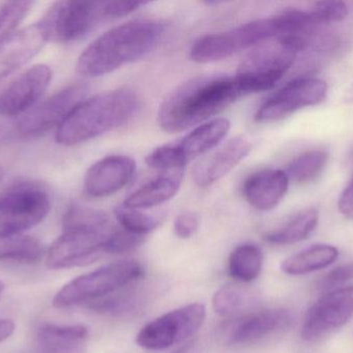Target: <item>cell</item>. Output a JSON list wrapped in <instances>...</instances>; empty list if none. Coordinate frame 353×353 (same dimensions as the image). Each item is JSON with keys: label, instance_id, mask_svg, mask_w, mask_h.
Returning a JSON list of instances; mask_svg holds the SVG:
<instances>
[{"label": "cell", "instance_id": "cell-30", "mask_svg": "<svg viewBox=\"0 0 353 353\" xmlns=\"http://www.w3.org/2000/svg\"><path fill=\"white\" fill-rule=\"evenodd\" d=\"M146 164L151 169L163 173H171L183 171V168L188 163L179 149L178 145L167 144L151 151L146 157Z\"/></svg>", "mask_w": 353, "mask_h": 353}, {"label": "cell", "instance_id": "cell-19", "mask_svg": "<svg viewBox=\"0 0 353 353\" xmlns=\"http://www.w3.org/2000/svg\"><path fill=\"white\" fill-rule=\"evenodd\" d=\"M292 323V315L286 310L271 309L252 313L236 325L230 335L232 345L253 343L276 332L288 329Z\"/></svg>", "mask_w": 353, "mask_h": 353}, {"label": "cell", "instance_id": "cell-14", "mask_svg": "<svg viewBox=\"0 0 353 353\" xmlns=\"http://www.w3.org/2000/svg\"><path fill=\"white\" fill-rule=\"evenodd\" d=\"M52 70L37 64L25 70L0 93V115L14 116L29 111L47 90Z\"/></svg>", "mask_w": 353, "mask_h": 353}, {"label": "cell", "instance_id": "cell-28", "mask_svg": "<svg viewBox=\"0 0 353 353\" xmlns=\"http://www.w3.org/2000/svg\"><path fill=\"white\" fill-rule=\"evenodd\" d=\"M114 213L124 230L145 238L157 230L165 220V213H147L145 209H132L124 204L116 207Z\"/></svg>", "mask_w": 353, "mask_h": 353}, {"label": "cell", "instance_id": "cell-15", "mask_svg": "<svg viewBox=\"0 0 353 353\" xmlns=\"http://www.w3.org/2000/svg\"><path fill=\"white\" fill-rule=\"evenodd\" d=\"M136 162L126 155H109L93 164L84 180L85 192L94 198L111 196L125 188L136 172Z\"/></svg>", "mask_w": 353, "mask_h": 353}, {"label": "cell", "instance_id": "cell-11", "mask_svg": "<svg viewBox=\"0 0 353 353\" xmlns=\"http://www.w3.org/2000/svg\"><path fill=\"white\" fill-rule=\"evenodd\" d=\"M296 54L278 44L277 48H267L251 54L234 75L245 97L273 88L286 74Z\"/></svg>", "mask_w": 353, "mask_h": 353}, {"label": "cell", "instance_id": "cell-7", "mask_svg": "<svg viewBox=\"0 0 353 353\" xmlns=\"http://www.w3.org/2000/svg\"><path fill=\"white\" fill-rule=\"evenodd\" d=\"M205 307L199 303L170 311L147 323L137 336V344L153 352L165 350L190 339L203 327Z\"/></svg>", "mask_w": 353, "mask_h": 353}, {"label": "cell", "instance_id": "cell-39", "mask_svg": "<svg viewBox=\"0 0 353 353\" xmlns=\"http://www.w3.org/2000/svg\"><path fill=\"white\" fill-rule=\"evenodd\" d=\"M344 102L346 104L353 103V83L350 85V88L346 90L345 95H344Z\"/></svg>", "mask_w": 353, "mask_h": 353}, {"label": "cell", "instance_id": "cell-4", "mask_svg": "<svg viewBox=\"0 0 353 353\" xmlns=\"http://www.w3.org/2000/svg\"><path fill=\"white\" fill-rule=\"evenodd\" d=\"M145 4L119 0L59 1L41 21L50 41L70 43L86 37L101 23L128 16Z\"/></svg>", "mask_w": 353, "mask_h": 353}, {"label": "cell", "instance_id": "cell-32", "mask_svg": "<svg viewBox=\"0 0 353 353\" xmlns=\"http://www.w3.org/2000/svg\"><path fill=\"white\" fill-rule=\"evenodd\" d=\"M246 304V296L234 286L220 288L213 298V308L221 317H234L242 312Z\"/></svg>", "mask_w": 353, "mask_h": 353}, {"label": "cell", "instance_id": "cell-21", "mask_svg": "<svg viewBox=\"0 0 353 353\" xmlns=\"http://www.w3.org/2000/svg\"><path fill=\"white\" fill-rule=\"evenodd\" d=\"M182 172L165 173L137 189L126 197L123 204L132 209H147L159 207L176 196L182 182Z\"/></svg>", "mask_w": 353, "mask_h": 353}, {"label": "cell", "instance_id": "cell-8", "mask_svg": "<svg viewBox=\"0 0 353 353\" xmlns=\"http://www.w3.org/2000/svg\"><path fill=\"white\" fill-rule=\"evenodd\" d=\"M51 209L49 195L34 184H23L0 197V236L22 233L41 223Z\"/></svg>", "mask_w": 353, "mask_h": 353}, {"label": "cell", "instance_id": "cell-22", "mask_svg": "<svg viewBox=\"0 0 353 353\" xmlns=\"http://www.w3.org/2000/svg\"><path fill=\"white\" fill-rule=\"evenodd\" d=\"M230 128V120L221 117L214 118L195 126L176 145L187 163H189L195 158L201 157L215 149L225 138Z\"/></svg>", "mask_w": 353, "mask_h": 353}, {"label": "cell", "instance_id": "cell-35", "mask_svg": "<svg viewBox=\"0 0 353 353\" xmlns=\"http://www.w3.org/2000/svg\"><path fill=\"white\" fill-rule=\"evenodd\" d=\"M199 227V217L193 211L180 213L174 222V231L179 238H192Z\"/></svg>", "mask_w": 353, "mask_h": 353}, {"label": "cell", "instance_id": "cell-38", "mask_svg": "<svg viewBox=\"0 0 353 353\" xmlns=\"http://www.w3.org/2000/svg\"><path fill=\"white\" fill-rule=\"evenodd\" d=\"M14 331V325L10 321H0V343L10 337Z\"/></svg>", "mask_w": 353, "mask_h": 353}, {"label": "cell", "instance_id": "cell-24", "mask_svg": "<svg viewBox=\"0 0 353 353\" xmlns=\"http://www.w3.org/2000/svg\"><path fill=\"white\" fill-rule=\"evenodd\" d=\"M319 213L315 209L300 211L283 226L263 236L270 244L285 246L302 242L311 236L319 225Z\"/></svg>", "mask_w": 353, "mask_h": 353}, {"label": "cell", "instance_id": "cell-34", "mask_svg": "<svg viewBox=\"0 0 353 353\" xmlns=\"http://www.w3.org/2000/svg\"><path fill=\"white\" fill-rule=\"evenodd\" d=\"M145 242V236L126 231L123 228L114 230L108 240L107 250L109 254H123L140 247Z\"/></svg>", "mask_w": 353, "mask_h": 353}, {"label": "cell", "instance_id": "cell-13", "mask_svg": "<svg viewBox=\"0 0 353 353\" xmlns=\"http://www.w3.org/2000/svg\"><path fill=\"white\" fill-rule=\"evenodd\" d=\"M88 87L74 84L58 91L49 99L29 110L18 122V131L25 136H37L59 126L72 110L84 101Z\"/></svg>", "mask_w": 353, "mask_h": 353}, {"label": "cell", "instance_id": "cell-29", "mask_svg": "<svg viewBox=\"0 0 353 353\" xmlns=\"http://www.w3.org/2000/svg\"><path fill=\"white\" fill-rule=\"evenodd\" d=\"M63 230L89 229L107 231L113 229L107 213L92 207L72 204L68 207L62 220Z\"/></svg>", "mask_w": 353, "mask_h": 353}, {"label": "cell", "instance_id": "cell-17", "mask_svg": "<svg viewBox=\"0 0 353 353\" xmlns=\"http://www.w3.org/2000/svg\"><path fill=\"white\" fill-rule=\"evenodd\" d=\"M48 41L41 21L14 33L0 49V82L32 59Z\"/></svg>", "mask_w": 353, "mask_h": 353}, {"label": "cell", "instance_id": "cell-20", "mask_svg": "<svg viewBox=\"0 0 353 353\" xmlns=\"http://www.w3.org/2000/svg\"><path fill=\"white\" fill-rule=\"evenodd\" d=\"M88 330L81 325L45 323L37 334L39 353H86Z\"/></svg>", "mask_w": 353, "mask_h": 353}, {"label": "cell", "instance_id": "cell-12", "mask_svg": "<svg viewBox=\"0 0 353 353\" xmlns=\"http://www.w3.org/2000/svg\"><path fill=\"white\" fill-rule=\"evenodd\" d=\"M353 316V286L331 290L319 298L305 315L302 337L313 342L337 331Z\"/></svg>", "mask_w": 353, "mask_h": 353}, {"label": "cell", "instance_id": "cell-40", "mask_svg": "<svg viewBox=\"0 0 353 353\" xmlns=\"http://www.w3.org/2000/svg\"><path fill=\"white\" fill-rule=\"evenodd\" d=\"M4 290V284L2 283V281H0V296H1L2 292H3Z\"/></svg>", "mask_w": 353, "mask_h": 353}, {"label": "cell", "instance_id": "cell-36", "mask_svg": "<svg viewBox=\"0 0 353 353\" xmlns=\"http://www.w3.org/2000/svg\"><path fill=\"white\" fill-rule=\"evenodd\" d=\"M353 279V263L340 265L327 274L321 281V288L333 289L336 286L343 285L346 282Z\"/></svg>", "mask_w": 353, "mask_h": 353}, {"label": "cell", "instance_id": "cell-33", "mask_svg": "<svg viewBox=\"0 0 353 353\" xmlns=\"http://www.w3.org/2000/svg\"><path fill=\"white\" fill-rule=\"evenodd\" d=\"M321 24L340 22L348 16V6L343 1H319L310 10Z\"/></svg>", "mask_w": 353, "mask_h": 353}, {"label": "cell", "instance_id": "cell-5", "mask_svg": "<svg viewBox=\"0 0 353 353\" xmlns=\"http://www.w3.org/2000/svg\"><path fill=\"white\" fill-rule=\"evenodd\" d=\"M144 275L140 263L117 261L77 277L56 294L53 306L58 309L89 307L118 290L128 287Z\"/></svg>", "mask_w": 353, "mask_h": 353}, {"label": "cell", "instance_id": "cell-16", "mask_svg": "<svg viewBox=\"0 0 353 353\" xmlns=\"http://www.w3.org/2000/svg\"><path fill=\"white\" fill-rule=\"evenodd\" d=\"M252 151V144L245 137L232 139L195 165L192 178L195 184L205 189L228 175Z\"/></svg>", "mask_w": 353, "mask_h": 353}, {"label": "cell", "instance_id": "cell-6", "mask_svg": "<svg viewBox=\"0 0 353 353\" xmlns=\"http://www.w3.org/2000/svg\"><path fill=\"white\" fill-rule=\"evenodd\" d=\"M275 18L259 19L224 32L210 33L197 39L190 49V58L196 64H211L270 39H276Z\"/></svg>", "mask_w": 353, "mask_h": 353}, {"label": "cell", "instance_id": "cell-23", "mask_svg": "<svg viewBox=\"0 0 353 353\" xmlns=\"http://www.w3.org/2000/svg\"><path fill=\"white\" fill-rule=\"evenodd\" d=\"M339 251L330 245H314L286 258L281 269L290 276H303L321 271L335 263Z\"/></svg>", "mask_w": 353, "mask_h": 353}, {"label": "cell", "instance_id": "cell-31", "mask_svg": "<svg viewBox=\"0 0 353 353\" xmlns=\"http://www.w3.org/2000/svg\"><path fill=\"white\" fill-rule=\"evenodd\" d=\"M32 2L10 1L0 10V49L12 37V32L24 20L30 10Z\"/></svg>", "mask_w": 353, "mask_h": 353}, {"label": "cell", "instance_id": "cell-41", "mask_svg": "<svg viewBox=\"0 0 353 353\" xmlns=\"http://www.w3.org/2000/svg\"><path fill=\"white\" fill-rule=\"evenodd\" d=\"M2 178H3V170L0 167V182H1Z\"/></svg>", "mask_w": 353, "mask_h": 353}, {"label": "cell", "instance_id": "cell-26", "mask_svg": "<svg viewBox=\"0 0 353 353\" xmlns=\"http://www.w3.org/2000/svg\"><path fill=\"white\" fill-rule=\"evenodd\" d=\"M263 256L255 245L245 244L236 247L228 258V273L239 282L254 281L261 275Z\"/></svg>", "mask_w": 353, "mask_h": 353}, {"label": "cell", "instance_id": "cell-25", "mask_svg": "<svg viewBox=\"0 0 353 353\" xmlns=\"http://www.w3.org/2000/svg\"><path fill=\"white\" fill-rule=\"evenodd\" d=\"M45 255V247L33 236L22 233L0 236V260L34 263Z\"/></svg>", "mask_w": 353, "mask_h": 353}, {"label": "cell", "instance_id": "cell-9", "mask_svg": "<svg viewBox=\"0 0 353 353\" xmlns=\"http://www.w3.org/2000/svg\"><path fill=\"white\" fill-rule=\"evenodd\" d=\"M114 230H63L46 253L47 267L52 269H72L93 263L107 253L108 240Z\"/></svg>", "mask_w": 353, "mask_h": 353}, {"label": "cell", "instance_id": "cell-2", "mask_svg": "<svg viewBox=\"0 0 353 353\" xmlns=\"http://www.w3.org/2000/svg\"><path fill=\"white\" fill-rule=\"evenodd\" d=\"M165 29V25L155 19H137L114 27L83 51L77 70L95 78L138 61L157 47Z\"/></svg>", "mask_w": 353, "mask_h": 353}, {"label": "cell", "instance_id": "cell-27", "mask_svg": "<svg viewBox=\"0 0 353 353\" xmlns=\"http://www.w3.org/2000/svg\"><path fill=\"white\" fill-rule=\"evenodd\" d=\"M329 155L327 151H308L298 155L288 164L285 171L288 180L296 184H308L314 182L327 167Z\"/></svg>", "mask_w": 353, "mask_h": 353}, {"label": "cell", "instance_id": "cell-1", "mask_svg": "<svg viewBox=\"0 0 353 353\" xmlns=\"http://www.w3.org/2000/svg\"><path fill=\"white\" fill-rule=\"evenodd\" d=\"M245 97L234 76L203 75L176 87L159 107L161 130L174 134L209 122Z\"/></svg>", "mask_w": 353, "mask_h": 353}, {"label": "cell", "instance_id": "cell-18", "mask_svg": "<svg viewBox=\"0 0 353 353\" xmlns=\"http://www.w3.org/2000/svg\"><path fill=\"white\" fill-rule=\"evenodd\" d=\"M290 180L284 170L263 169L251 174L243 184L247 202L257 211L275 209L285 196Z\"/></svg>", "mask_w": 353, "mask_h": 353}, {"label": "cell", "instance_id": "cell-37", "mask_svg": "<svg viewBox=\"0 0 353 353\" xmlns=\"http://www.w3.org/2000/svg\"><path fill=\"white\" fill-rule=\"evenodd\" d=\"M338 209L346 219L353 221V175L347 186L342 191L338 200Z\"/></svg>", "mask_w": 353, "mask_h": 353}, {"label": "cell", "instance_id": "cell-3", "mask_svg": "<svg viewBox=\"0 0 353 353\" xmlns=\"http://www.w3.org/2000/svg\"><path fill=\"white\" fill-rule=\"evenodd\" d=\"M139 108L138 97L128 88L105 91L85 99L58 126L56 141L63 146L86 142L128 124Z\"/></svg>", "mask_w": 353, "mask_h": 353}, {"label": "cell", "instance_id": "cell-10", "mask_svg": "<svg viewBox=\"0 0 353 353\" xmlns=\"http://www.w3.org/2000/svg\"><path fill=\"white\" fill-rule=\"evenodd\" d=\"M327 95L325 81L312 77L294 79L261 106L255 114V120L269 124L284 120L299 110L319 105Z\"/></svg>", "mask_w": 353, "mask_h": 353}]
</instances>
